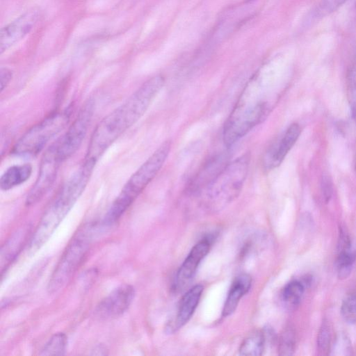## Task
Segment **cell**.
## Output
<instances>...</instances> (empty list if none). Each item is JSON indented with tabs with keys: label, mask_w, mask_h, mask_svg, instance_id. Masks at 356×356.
Segmentation results:
<instances>
[{
	"label": "cell",
	"mask_w": 356,
	"mask_h": 356,
	"mask_svg": "<svg viewBox=\"0 0 356 356\" xmlns=\"http://www.w3.org/2000/svg\"><path fill=\"white\" fill-rule=\"evenodd\" d=\"M164 83L161 75L149 79L98 123L92 134L84 164L95 168L109 147L144 115Z\"/></svg>",
	"instance_id": "obj_1"
},
{
	"label": "cell",
	"mask_w": 356,
	"mask_h": 356,
	"mask_svg": "<svg viewBox=\"0 0 356 356\" xmlns=\"http://www.w3.org/2000/svg\"><path fill=\"white\" fill-rule=\"evenodd\" d=\"M268 70L265 66L252 76L227 118L222 131L226 147H232L264 122L273 109L277 92Z\"/></svg>",
	"instance_id": "obj_2"
},
{
	"label": "cell",
	"mask_w": 356,
	"mask_h": 356,
	"mask_svg": "<svg viewBox=\"0 0 356 356\" xmlns=\"http://www.w3.org/2000/svg\"><path fill=\"white\" fill-rule=\"evenodd\" d=\"M93 169L83 163L63 184L31 238L29 247L31 250L40 249L49 240L83 193Z\"/></svg>",
	"instance_id": "obj_3"
},
{
	"label": "cell",
	"mask_w": 356,
	"mask_h": 356,
	"mask_svg": "<svg viewBox=\"0 0 356 356\" xmlns=\"http://www.w3.org/2000/svg\"><path fill=\"white\" fill-rule=\"evenodd\" d=\"M250 154L245 153L225 165L196 195L202 207L218 211L232 202L240 194L248 176Z\"/></svg>",
	"instance_id": "obj_4"
},
{
	"label": "cell",
	"mask_w": 356,
	"mask_h": 356,
	"mask_svg": "<svg viewBox=\"0 0 356 356\" xmlns=\"http://www.w3.org/2000/svg\"><path fill=\"white\" fill-rule=\"evenodd\" d=\"M171 149V142H163L129 178L107 211L102 224H115L154 179L164 165Z\"/></svg>",
	"instance_id": "obj_5"
},
{
	"label": "cell",
	"mask_w": 356,
	"mask_h": 356,
	"mask_svg": "<svg viewBox=\"0 0 356 356\" xmlns=\"http://www.w3.org/2000/svg\"><path fill=\"white\" fill-rule=\"evenodd\" d=\"M99 231L97 222H90L84 225L74 235L50 277L47 285L49 293L59 291L68 283L83 261Z\"/></svg>",
	"instance_id": "obj_6"
},
{
	"label": "cell",
	"mask_w": 356,
	"mask_h": 356,
	"mask_svg": "<svg viewBox=\"0 0 356 356\" xmlns=\"http://www.w3.org/2000/svg\"><path fill=\"white\" fill-rule=\"evenodd\" d=\"M70 116L69 109L54 113L31 127L17 141L13 154L17 156H33L38 154L57 134L67 126Z\"/></svg>",
	"instance_id": "obj_7"
},
{
	"label": "cell",
	"mask_w": 356,
	"mask_h": 356,
	"mask_svg": "<svg viewBox=\"0 0 356 356\" xmlns=\"http://www.w3.org/2000/svg\"><path fill=\"white\" fill-rule=\"evenodd\" d=\"M95 108V100L88 99L64 136L58 141V154L63 162L70 158L81 147L92 122Z\"/></svg>",
	"instance_id": "obj_8"
},
{
	"label": "cell",
	"mask_w": 356,
	"mask_h": 356,
	"mask_svg": "<svg viewBox=\"0 0 356 356\" xmlns=\"http://www.w3.org/2000/svg\"><path fill=\"white\" fill-rule=\"evenodd\" d=\"M62 162L57 142L48 148L41 159L37 179L26 197L27 206L36 204L49 192L56 181Z\"/></svg>",
	"instance_id": "obj_9"
},
{
	"label": "cell",
	"mask_w": 356,
	"mask_h": 356,
	"mask_svg": "<svg viewBox=\"0 0 356 356\" xmlns=\"http://www.w3.org/2000/svg\"><path fill=\"white\" fill-rule=\"evenodd\" d=\"M39 18V10L31 9L3 26L0 31V53L3 54L26 37L35 27Z\"/></svg>",
	"instance_id": "obj_10"
},
{
	"label": "cell",
	"mask_w": 356,
	"mask_h": 356,
	"mask_svg": "<svg viewBox=\"0 0 356 356\" xmlns=\"http://www.w3.org/2000/svg\"><path fill=\"white\" fill-rule=\"evenodd\" d=\"M134 296L135 289L131 285H120L99 302L95 314L101 318L120 316L128 309Z\"/></svg>",
	"instance_id": "obj_11"
},
{
	"label": "cell",
	"mask_w": 356,
	"mask_h": 356,
	"mask_svg": "<svg viewBox=\"0 0 356 356\" xmlns=\"http://www.w3.org/2000/svg\"><path fill=\"white\" fill-rule=\"evenodd\" d=\"M211 239V237L204 238L191 250L175 276L173 283L175 291H182L192 280L201 261L210 250Z\"/></svg>",
	"instance_id": "obj_12"
},
{
	"label": "cell",
	"mask_w": 356,
	"mask_h": 356,
	"mask_svg": "<svg viewBox=\"0 0 356 356\" xmlns=\"http://www.w3.org/2000/svg\"><path fill=\"white\" fill-rule=\"evenodd\" d=\"M300 132L301 129L298 124L293 123L289 125L282 136L266 152L263 159V166L265 170H271L282 163L296 143Z\"/></svg>",
	"instance_id": "obj_13"
},
{
	"label": "cell",
	"mask_w": 356,
	"mask_h": 356,
	"mask_svg": "<svg viewBox=\"0 0 356 356\" xmlns=\"http://www.w3.org/2000/svg\"><path fill=\"white\" fill-rule=\"evenodd\" d=\"M202 292L203 286L197 284L182 296L175 319L166 327L170 332L180 329L190 320L197 307Z\"/></svg>",
	"instance_id": "obj_14"
},
{
	"label": "cell",
	"mask_w": 356,
	"mask_h": 356,
	"mask_svg": "<svg viewBox=\"0 0 356 356\" xmlns=\"http://www.w3.org/2000/svg\"><path fill=\"white\" fill-rule=\"evenodd\" d=\"M31 227L23 226L14 232L1 250V276L7 270L10 265L15 261L23 247L25 245L30 235Z\"/></svg>",
	"instance_id": "obj_15"
},
{
	"label": "cell",
	"mask_w": 356,
	"mask_h": 356,
	"mask_svg": "<svg viewBox=\"0 0 356 356\" xmlns=\"http://www.w3.org/2000/svg\"><path fill=\"white\" fill-rule=\"evenodd\" d=\"M252 285V278L248 274H241L233 281L222 309V316L231 315L236 309L241 298L248 292Z\"/></svg>",
	"instance_id": "obj_16"
},
{
	"label": "cell",
	"mask_w": 356,
	"mask_h": 356,
	"mask_svg": "<svg viewBox=\"0 0 356 356\" xmlns=\"http://www.w3.org/2000/svg\"><path fill=\"white\" fill-rule=\"evenodd\" d=\"M32 174L29 163L15 165L8 168L1 176L0 188L8 191L26 182Z\"/></svg>",
	"instance_id": "obj_17"
},
{
	"label": "cell",
	"mask_w": 356,
	"mask_h": 356,
	"mask_svg": "<svg viewBox=\"0 0 356 356\" xmlns=\"http://www.w3.org/2000/svg\"><path fill=\"white\" fill-rule=\"evenodd\" d=\"M266 343L264 330H255L243 340L241 344L239 353L243 355H262Z\"/></svg>",
	"instance_id": "obj_18"
},
{
	"label": "cell",
	"mask_w": 356,
	"mask_h": 356,
	"mask_svg": "<svg viewBox=\"0 0 356 356\" xmlns=\"http://www.w3.org/2000/svg\"><path fill=\"white\" fill-rule=\"evenodd\" d=\"M305 284L300 280L288 283L281 292V300L289 309H296L300 304L305 291Z\"/></svg>",
	"instance_id": "obj_19"
},
{
	"label": "cell",
	"mask_w": 356,
	"mask_h": 356,
	"mask_svg": "<svg viewBox=\"0 0 356 356\" xmlns=\"http://www.w3.org/2000/svg\"><path fill=\"white\" fill-rule=\"evenodd\" d=\"M67 337L63 332L53 334L44 345L40 355H63L65 353Z\"/></svg>",
	"instance_id": "obj_20"
},
{
	"label": "cell",
	"mask_w": 356,
	"mask_h": 356,
	"mask_svg": "<svg viewBox=\"0 0 356 356\" xmlns=\"http://www.w3.org/2000/svg\"><path fill=\"white\" fill-rule=\"evenodd\" d=\"M355 259L356 252L355 251L350 250L338 253L335 267L340 279H346L348 277Z\"/></svg>",
	"instance_id": "obj_21"
},
{
	"label": "cell",
	"mask_w": 356,
	"mask_h": 356,
	"mask_svg": "<svg viewBox=\"0 0 356 356\" xmlns=\"http://www.w3.org/2000/svg\"><path fill=\"white\" fill-rule=\"evenodd\" d=\"M296 343L294 330L291 327L286 328L281 334L278 340V352L280 355H293Z\"/></svg>",
	"instance_id": "obj_22"
},
{
	"label": "cell",
	"mask_w": 356,
	"mask_h": 356,
	"mask_svg": "<svg viewBox=\"0 0 356 356\" xmlns=\"http://www.w3.org/2000/svg\"><path fill=\"white\" fill-rule=\"evenodd\" d=\"M331 345V326L327 321L324 320L321 323L317 336L318 350L321 354L327 355L330 353Z\"/></svg>",
	"instance_id": "obj_23"
},
{
	"label": "cell",
	"mask_w": 356,
	"mask_h": 356,
	"mask_svg": "<svg viewBox=\"0 0 356 356\" xmlns=\"http://www.w3.org/2000/svg\"><path fill=\"white\" fill-rule=\"evenodd\" d=\"M341 313L348 323H356V292L350 293L345 297L341 304Z\"/></svg>",
	"instance_id": "obj_24"
},
{
	"label": "cell",
	"mask_w": 356,
	"mask_h": 356,
	"mask_svg": "<svg viewBox=\"0 0 356 356\" xmlns=\"http://www.w3.org/2000/svg\"><path fill=\"white\" fill-rule=\"evenodd\" d=\"M352 352L351 342L345 334H339L332 343L330 353L332 355H349Z\"/></svg>",
	"instance_id": "obj_25"
},
{
	"label": "cell",
	"mask_w": 356,
	"mask_h": 356,
	"mask_svg": "<svg viewBox=\"0 0 356 356\" xmlns=\"http://www.w3.org/2000/svg\"><path fill=\"white\" fill-rule=\"evenodd\" d=\"M348 99L353 118L356 122V63L348 74Z\"/></svg>",
	"instance_id": "obj_26"
},
{
	"label": "cell",
	"mask_w": 356,
	"mask_h": 356,
	"mask_svg": "<svg viewBox=\"0 0 356 356\" xmlns=\"http://www.w3.org/2000/svg\"><path fill=\"white\" fill-rule=\"evenodd\" d=\"M348 0H321L314 11L316 17H323L337 10Z\"/></svg>",
	"instance_id": "obj_27"
},
{
	"label": "cell",
	"mask_w": 356,
	"mask_h": 356,
	"mask_svg": "<svg viewBox=\"0 0 356 356\" xmlns=\"http://www.w3.org/2000/svg\"><path fill=\"white\" fill-rule=\"evenodd\" d=\"M321 188L324 201L327 203L333 193V183L327 173H323L321 180Z\"/></svg>",
	"instance_id": "obj_28"
},
{
	"label": "cell",
	"mask_w": 356,
	"mask_h": 356,
	"mask_svg": "<svg viewBox=\"0 0 356 356\" xmlns=\"http://www.w3.org/2000/svg\"><path fill=\"white\" fill-rule=\"evenodd\" d=\"M351 240L348 232L343 227H340L337 243L338 253L351 250Z\"/></svg>",
	"instance_id": "obj_29"
},
{
	"label": "cell",
	"mask_w": 356,
	"mask_h": 356,
	"mask_svg": "<svg viewBox=\"0 0 356 356\" xmlns=\"http://www.w3.org/2000/svg\"><path fill=\"white\" fill-rule=\"evenodd\" d=\"M13 78V72L8 67H1L0 70L1 92L8 86Z\"/></svg>",
	"instance_id": "obj_30"
},
{
	"label": "cell",
	"mask_w": 356,
	"mask_h": 356,
	"mask_svg": "<svg viewBox=\"0 0 356 356\" xmlns=\"http://www.w3.org/2000/svg\"><path fill=\"white\" fill-rule=\"evenodd\" d=\"M107 349L104 345L99 344L92 350L91 355H107Z\"/></svg>",
	"instance_id": "obj_31"
},
{
	"label": "cell",
	"mask_w": 356,
	"mask_h": 356,
	"mask_svg": "<svg viewBox=\"0 0 356 356\" xmlns=\"http://www.w3.org/2000/svg\"><path fill=\"white\" fill-rule=\"evenodd\" d=\"M355 170H356V164H355Z\"/></svg>",
	"instance_id": "obj_32"
}]
</instances>
